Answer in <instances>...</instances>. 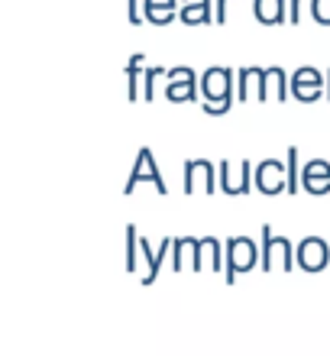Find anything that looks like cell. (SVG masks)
Instances as JSON below:
<instances>
[{"mask_svg":"<svg viewBox=\"0 0 330 356\" xmlns=\"http://www.w3.org/2000/svg\"><path fill=\"white\" fill-rule=\"evenodd\" d=\"M256 259H259V250L249 236H230L224 243V279L233 285L236 275L253 269Z\"/></svg>","mask_w":330,"mask_h":356,"instance_id":"obj_1","label":"cell"},{"mask_svg":"<svg viewBox=\"0 0 330 356\" xmlns=\"http://www.w3.org/2000/svg\"><path fill=\"white\" fill-rule=\"evenodd\" d=\"M201 104H226V107H233V72L226 65H211L201 75Z\"/></svg>","mask_w":330,"mask_h":356,"instance_id":"obj_2","label":"cell"},{"mask_svg":"<svg viewBox=\"0 0 330 356\" xmlns=\"http://www.w3.org/2000/svg\"><path fill=\"white\" fill-rule=\"evenodd\" d=\"M259 236H263V240H259V243H263V269L272 272V269H279V266H282L285 272L292 269V266H295V246H292V240H288V236H275L269 224H263Z\"/></svg>","mask_w":330,"mask_h":356,"instance_id":"obj_3","label":"cell"},{"mask_svg":"<svg viewBox=\"0 0 330 356\" xmlns=\"http://www.w3.org/2000/svg\"><path fill=\"white\" fill-rule=\"evenodd\" d=\"M142 181L156 185L159 195H169V185H165V178H162V172H159V165H156V156H152L149 146H142L140 156H136V165H133L130 178H126V185H123V195H133Z\"/></svg>","mask_w":330,"mask_h":356,"instance_id":"obj_4","label":"cell"},{"mask_svg":"<svg viewBox=\"0 0 330 356\" xmlns=\"http://www.w3.org/2000/svg\"><path fill=\"white\" fill-rule=\"evenodd\" d=\"M217 175H220V191L230 195V197H243L256 188V165L249 159H243L236 169L230 165V162H220Z\"/></svg>","mask_w":330,"mask_h":356,"instance_id":"obj_5","label":"cell"},{"mask_svg":"<svg viewBox=\"0 0 330 356\" xmlns=\"http://www.w3.org/2000/svg\"><path fill=\"white\" fill-rule=\"evenodd\" d=\"M198 94H201V78L195 75V68L188 65L169 68V75H165V97L172 104H191L198 101Z\"/></svg>","mask_w":330,"mask_h":356,"instance_id":"obj_6","label":"cell"},{"mask_svg":"<svg viewBox=\"0 0 330 356\" xmlns=\"http://www.w3.org/2000/svg\"><path fill=\"white\" fill-rule=\"evenodd\" d=\"M292 97L298 104H314L317 97H327V75L314 65H302L292 72Z\"/></svg>","mask_w":330,"mask_h":356,"instance_id":"obj_7","label":"cell"},{"mask_svg":"<svg viewBox=\"0 0 330 356\" xmlns=\"http://www.w3.org/2000/svg\"><path fill=\"white\" fill-rule=\"evenodd\" d=\"M220 188V175L214 169L211 159H188L185 162V195H195V191H208L214 195Z\"/></svg>","mask_w":330,"mask_h":356,"instance_id":"obj_8","label":"cell"},{"mask_svg":"<svg viewBox=\"0 0 330 356\" xmlns=\"http://www.w3.org/2000/svg\"><path fill=\"white\" fill-rule=\"evenodd\" d=\"M256 191L265 197L288 191V169H285L282 159H263L256 165Z\"/></svg>","mask_w":330,"mask_h":356,"instance_id":"obj_9","label":"cell"},{"mask_svg":"<svg viewBox=\"0 0 330 356\" xmlns=\"http://www.w3.org/2000/svg\"><path fill=\"white\" fill-rule=\"evenodd\" d=\"M295 263L304 272H321L330 266V246L321 236H304L302 243L295 246Z\"/></svg>","mask_w":330,"mask_h":356,"instance_id":"obj_10","label":"cell"},{"mask_svg":"<svg viewBox=\"0 0 330 356\" xmlns=\"http://www.w3.org/2000/svg\"><path fill=\"white\" fill-rule=\"evenodd\" d=\"M292 97V75H285V68L269 65L263 68V85H259V104L265 101H282Z\"/></svg>","mask_w":330,"mask_h":356,"instance_id":"obj_11","label":"cell"},{"mask_svg":"<svg viewBox=\"0 0 330 356\" xmlns=\"http://www.w3.org/2000/svg\"><path fill=\"white\" fill-rule=\"evenodd\" d=\"M172 246H175V236H165V240H162V246L156 250V253H152V246L140 236V253H142V263L149 266V269H146V275H142V282H146V285H149V282L156 279V275H159L162 263H165V259H169V253H172Z\"/></svg>","mask_w":330,"mask_h":356,"instance_id":"obj_12","label":"cell"},{"mask_svg":"<svg viewBox=\"0 0 330 356\" xmlns=\"http://www.w3.org/2000/svg\"><path fill=\"white\" fill-rule=\"evenodd\" d=\"M179 3L181 0H142V17L152 26H169L179 17Z\"/></svg>","mask_w":330,"mask_h":356,"instance_id":"obj_13","label":"cell"},{"mask_svg":"<svg viewBox=\"0 0 330 356\" xmlns=\"http://www.w3.org/2000/svg\"><path fill=\"white\" fill-rule=\"evenodd\" d=\"M253 17L263 26H282L288 19V0H253Z\"/></svg>","mask_w":330,"mask_h":356,"instance_id":"obj_14","label":"cell"},{"mask_svg":"<svg viewBox=\"0 0 330 356\" xmlns=\"http://www.w3.org/2000/svg\"><path fill=\"white\" fill-rule=\"evenodd\" d=\"M259 85H263V68L246 65L236 72V101H259Z\"/></svg>","mask_w":330,"mask_h":356,"instance_id":"obj_15","label":"cell"},{"mask_svg":"<svg viewBox=\"0 0 330 356\" xmlns=\"http://www.w3.org/2000/svg\"><path fill=\"white\" fill-rule=\"evenodd\" d=\"M179 17H181V23H188V26L214 23V0H181Z\"/></svg>","mask_w":330,"mask_h":356,"instance_id":"obj_16","label":"cell"},{"mask_svg":"<svg viewBox=\"0 0 330 356\" xmlns=\"http://www.w3.org/2000/svg\"><path fill=\"white\" fill-rule=\"evenodd\" d=\"M142 62H146L142 52H133L130 62H126V97H130V101H140L142 97V91H140V85H142Z\"/></svg>","mask_w":330,"mask_h":356,"instance_id":"obj_17","label":"cell"},{"mask_svg":"<svg viewBox=\"0 0 330 356\" xmlns=\"http://www.w3.org/2000/svg\"><path fill=\"white\" fill-rule=\"evenodd\" d=\"M285 169H288V195L302 191V165H298V146H288L285 152Z\"/></svg>","mask_w":330,"mask_h":356,"instance_id":"obj_18","label":"cell"},{"mask_svg":"<svg viewBox=\"0 0 330 356\" xmlns=\"http://www.w3.org/2000/svg\"><path fill=\"white\" fill-rule=\"evenodd\" d=\"M140 259V230H136V224H126V272H136Z\"/></svg>","mask_w":330,"mask_h":356,"instance_id":"obj_19","label":"cell"},{"mask_svg":"<svg viewBox=\"0 0 330 356\" xmlns=\"http://www.w3.org/2000/svg\"><path fill=\"white\" fill-rule=\"evenodd\" d=\"M165 75H169V68H162V65L142 72V101H152V97H156V78H165Z\"/></svg>","mask_w":330,"mask_h":356,"instance_id":"obj_20","label":"cell"},{"mask_svg":"<svg viewBox=\"0 0 330 356\" xmlns=\"http://www.w3.org/2000/svg\"><path fill=\"white\" fill-rule=\"evenodd\" d=\"M302 191H308V195H327L330 191V178L327 175H314V178H302Z\"/></svg>","mask_w":330,"mask_h":356,"instance_id":"obj_21","label":"cell"},{"mask_svg":"<svg viewBox=\"0 0 330 356\" xmlns=\"http://www.w3.org/2000/svg\"><path fill=\"white\" fill-rule=\"evenodd\" d=\"M311 17L314 23L330 26V0H311Z\"/></svg>","mask_w":330,"mask_h":356,"instance_id":"obj_22","label":"cell"},{"mask_svg":"<svg viewBox=\"0 0 330 356\" xmlns=\"http://www.w3.org/2000/svg\"><path fill=\"white\" fill-rule=\"evenodd\" d=\"M126 19H130L133 26H140L142 19V0H126Z\"/></svg>","mask_w":330,"mask_h":356,"instance_id":"obj_23","label":"cell"},{"mask_svg":"<svg viewBox=\"0 0 330 356\" xmlns=\"http://www.w3.org/2000/svg\"><path fill=\"white\" fill-rule=\"evenodd\" d=\"M304 3H308V0H288V23H292V26H298V23H302Z\"/></svg>","mask_w":330,"mask_h":356,"instance_id":"obj_24","label":"cell"},{"mask_svg":"<svg viewBox=\"0 0 330 356\" xmlns=\"http://www.w3.org/2000/svg\"><path fill=\"white\" fill-rule=\"evenodd\" d=\"M226 7H230V0H214V23L220 26L226 23Z\"/></svg>","mask_w":330,"mask_h":356,"instance_id":"obj_25","label":"cell"},{"mask_svg":"<svg viewBox=\"0 0 330 356\" xmlns=\"http://www.w3.org/2000/svg\"><path fill=\"white\" fill-rule=\"evenodd\" d=\"M327 101H330V72H327Z\"/></svg>","mask_w":330,"mask_h":356,"instance_id":"obj_26","label":"cell"}]
</instances>
